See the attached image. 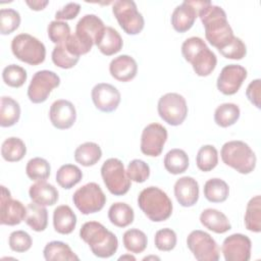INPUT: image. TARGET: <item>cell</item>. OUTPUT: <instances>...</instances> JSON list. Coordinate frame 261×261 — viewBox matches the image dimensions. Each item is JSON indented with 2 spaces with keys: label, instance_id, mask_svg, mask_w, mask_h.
Segmentation results:
<instances>
[{
  "label": "cell",
  "instance_id": "484cf974",
  "mask_svg": "<svg viewBox=\"0 0 261 261\" xmlns=\"http://www.w3.org/2000/svg\"><path fill=\"white\" fill-rule=\"evenodd\" d=\"M100 52L106 56H111L119 52L123 46V41L119 33L111 28L105 27L104 32L96 44Z\"/></svg>",
  "mask_w": 261,
  "mask_h": 261
},
{
  "label": "cell",
  "instance_id": "ee69618b",
  "mask_svg": "<svg viewBox=\"0 0 261 261\" xmlns=\"http://www.w3.org/2000/svg\"><path fill=\"white\" fill-rule=\"evenodd\" d=\"M50 41L56 45L63 44L70 36V27L61 20H52L47 28Z\"/></svg>",
  "mask_w": 261,
  "mask_h": 261
},
{
  "label": "cell",
  "instance_id": "f1b7e54d",
  "mask_svg": "<svg viewBox=\"0 0 261 261\" xmlns=\"http://www.w3.org/2000/svg\"><path fill=\"white\" fill-rule=\"evenodd\" d=\"M108 218L115 226L126 227L134 221V209L123 202L113 203L108 210Z\"/></svg>",
  "mask_w": 261,
  "mask_h": 261
},
{
  "label": "cell",
  "instance_id": "7402d4cb",
  "mask_svg": "<svg viewBox=\"0 0 261 261\" xmlns=\"http://www.w3.org/2000/svg\"><path fill=\"white\" fill-rule=\"evenodd\" d=\"M109 72L119 82H129L137 75V61L129 55H119L111 60L109 64Z\"/></svg>",
  "mask_w": 261,
  "mask_h": 261
},
{
  "label": "cell",
  "instance_id": "4dcf8cb0",
  "mask_svg": "<svg viewBox=\"0 0 261 261\" xmlns=\"http://www.w3.org/2000/svg\"><path fill=\"white\" fill-rule=\"evenodd\" d=\"M20 117V106L17 101L11 97H1L0 106V125L9 127L14 125Z\"/></svg>",
  "mask_w": 261,
  "mask_h": 261
},
{
  "label": "cell",
  "instance_id": "4fadbf2b",
  "mask_svg": "<svg viewBox=\"0 0 261 261\" xmlns=\"http://www.w3.org/2000/svg\"><path fill=\"white\" fill-rule=\"evenodd\" d=\"M167 140V129L153 122L144 127L141 136V151L146 156L157 157L161 154Z\"/></svg>",
  "mask_w": 261,
  "mask_h": 261
},
{
  "label": "cell",
  "instance_id": "9a60e30c",
  "mask_svg": "<svg viewBox=\"0 0 261 261\" xmlns=\"http://www.w3.org/2000/svg\"><path fill=\"white\" fill-rule=\"evenodd\" d=\"M252 242L243 233H233L224 239L221 252L226 261H249L251 258Z\"/></svg>",
  "mask_w": 261,
  "mask_h": 261
},
{
  "label": "cell",
  "instance_id": "8992f818",
  "mask_svg": "<svg viewBox=\"0 0 261 261\" xmlns=\"http://www.w3.org/2000/svg\"><path fill=\"white\" fill-rule=\"evenodd\" d=\"M11 51L18 60L30 65L41 64L46 57L45 45L30 34L16 35L11 41Z\"/></svg>",
  "mask_w": 261,
  "mask_h": 261
},
{
  "label": "cell",
  "instance_id": "9c48e42d",
  "mask_svg": "<svg viewBox=\"0 0 261 261\" xmlns=\"http://www.w3.org/2000/svg\"><path fill=\"white\" fill-rule=\"evenodd\" d=\"M72 202L81 213L88 215L103 209L106 196L98 184L88 182L74 192Z\"/></svg>",
  "mask_w": 261,
  "mask_h": 261
},
{
  "label": "cell",
  "instance_id": "7c38bea8",
  "mask_svg": "<svg viewBox=\"0 0 261 261\" xmlns=\"http://www.w3.org/2000/svg\"><path fill=\"white\" fill-rule=\"evenodd\" d=\"M60 85V77L52 70L37 71L29 85L28 97L35 104L45 102L51 92Z\"/></svg>",
  "mask_w": 261,
  "mask_h": 261
},
{
  "label": "cell",
  "instance_id": "e0dca14e",
  "mask_svg": "<svg viewBox=\"0 0 261 261\" xmlns=\"http://www.w3.org/2000/svg\"><path fill=\"white\" fill-rule=\"evenodd\" d=\"M206 1H184L177 5L171 14V24L177 33H186L193 25L198 11Z\"/></svg>",
  "mask_w": 261,
  "mask_h": 261
},
{
  "label": "cell",
  "instance_id": "681fc988",
  "mask_svg": "<svg viewBox=\"0 0 261 261\" xmlns=\"http://www.w3.org/2000/svg\"><path fill=\"white\" fill-rule=\"evenodd\" d=\"M81 10V5L75 2L67 3L65 6H63L60 10H58L55 13L56 20H70L77 16Z\"/></svg>",
  "mask_w": 261,
  "mask_h": 261
},
{
  "label": "cell",
  "instance_id": "7bdbcfd3",
  "mask_svg": "<svg viewBox=\"0 0 261 261\" xmlns=\"http://www.w3.org/2000/svg\"><path fill=\"white\" fill-rule=\"evenodd\" d=\"M20 24V14L12 8H2L0 10V33L9 35L18 29Z\"/></svg>",
  "mask_w": 261,
  "mask_h": 261
},
{
  "label": "cell",
  "instance_id": "277c9868",
  "mask_svg": "<svg viewBox=\"0 0 261 261\" xmlns=\"http://www.w3.org/2000/svg\"><path fill=\"white\" fill-rule=\"evenodd\" d=\"M138 205L144 214L154 222L168 219L172 213V202L165 192L157 187L144 189L138 197Z\"/></svg>",
  "mask_w": 261,
  "mask_h": 261
},
{
  "label": "cell",
  "instance_id": "cb8c5ba5",
  "mask_svg": "<svg viewBox=\"0 0 261 261\" xmlns=\"http://www.w3.org/2000/svg\"><path fill=\"white\" fill-rule=\"evenodd\" d=\"M200 222L204 227L215 233H224L231 228V224L224 213L217 209L207 208L200 214Z\"/></svg>",
  "mask_w": 261,
  "mask_h": 261
},
{
  "label": "cell",
  "instance_id": "6da1fadb",
  "mask_svg": "<svg viewBox=\"0 0 261 261\" xmlns=\"http://www.w3.org/2000/svg\"><path fill=\"white\" fill-rule=\"evenodd\" d=\"M198 16L205 29V37L213 47L219 50L233 39V31L227 21L225 11L220 6L206 1L199 9Z\"/></svg>",
  "mask_w": 261,
  "mask_h": 261
},
{
  "label": "cell",
  "instance_id": "44dd1931",
  "mask_svg": "<svg viewBox=\"0 0 261 261\" xmlns=\"http://www.w3.org/2000/svg\"><path fill=\"white\" fill-rule=\"evenodd\" d=\"M174 196L182 207H192L199 200L198 181L191 176H182L174 184Z\"/></svg>",
  "mask_w": 261,
  "mask_h": 261
},
{
  "label": "cell",
  "instance_id": "c3c4849f",
  "mask_svg": "<svg viewBox=\"0 0 261 261\" xmlns=\"http://www.w3.org/2000/svg\"><path fill=\"white\" fill-rule=\"evenodd\" d=\"M218 51L223 57L227 59L241 60L247 54V47L240 38L233 37V39L226 46L219 49Z\"/></svg>",
  "mask_w": 261,
  "mask_h": 261
},
{
  "label": "cell",
  "instance_id": "d590c367",
  "mask_svg": "<svg viewBox=\"0 0 261 261\" xmlns=\"http://www.w3.org/2000/svg\"><path fill=\"white\" fill-rule=\"evenodd\" d=\"M240 108L233 103L220 104L214 111V121L221 127H228L234 124L240 118Z\"/></svg>",
  "mask_w": 261,
  "mask_h": 261
},
{
  "label": "cell",
  "instance_id": "4316f807",
  "mask_svg": "<svg viewBox=\"0 0 261 261\" xmlns=\"http://www.w3.org/2000/svg\"><path fill=\"white\" fill-rule=\"evenodd\" d=\"M43 255L47 261H73L80 259L66 243L60 241L48 243L43 250Z\"/></svg>",
  "mask_w": 261,
  "mask_h": 261
},
{
  "label": "cell",
  "instance_id": "2e32d148",
  "mask_svg": "<svg viewBox=\"0 0 261 261\" xmlns=\"http://www.w3.org/2000/svg\"><path fill=\"white\" fill-rule=\"evenodd\" d=\"M247 74V69L240 64L225 65L217 77V89L223 95H233L240 90Z\"/></svg>",
  "mask_w": 261,
  "mask_h": 261
},
{
  "label": "cell",
  "instance_id": "816d5d0a",
  "mask_svg": "<svg viewBox=\"0 0 261 261\" xmlns=\"http://www.w3.org/2000/svg\"><path fill=\"white\" fill-rule=\"evenodd\" d=\"M27 5H29V7L32 9V10H36V11H40V10H43L48 4H49V1H40V0H36V1H29L27 0L25 1Z\"/></svg>",
  "mask_w": 261,
  "mask_h": 261
},
{
  "label": "cell",
  "instance_id": "bcb514c9",
  "mask_svg": "<svg viewBox=\"0 0 261 261\" xmlns=\"http://www.w3.org/2000/svg\"><path fill=\"white\" fill-rule=\"evenodd\" d=\"M176 233L171 228H162L157 230L155 233L154 243L159 251L168 252L173 250L176 246Z\"/></svg>",
  "mask_w": 261,
  "mask_h": 261
},
{
  "label": "cell",
  "instance_id": "52a82bcc",
  "mask_svg": "<svg viewBox=\"0 0 261 261\" xmlns=\"http://www.w3.org/2000/svg\"><path fill=\"white\" fill-rule=\"evenodd\" d=\"M101 176L108 191L114 196L125 195L130 188V179L124 165L117 158H109L101 166Z\"/></svg>",
  "mask_w": 261,
  "mask_h": 261
},
{
  "label": "cell",
  "instance_id": "f546056e",
  "mask_svg": "<svg viewBox=\"0 0 261 261\" xmlns=\"http://www.w3.org/2000/svg\"><path fill=\"white\" fill-rule=\"evenodd\" d=\"M24 221L33 230L43 231L48 224V211L45 206L32 202L27 206Z\"/></svg>",
  "mask_w": 261,
  "mask_h": 261
},
{
  "label": "cell",
  "instance_id": "ffe728a7",
  "mask_svg": "<svg viewBox=\"0 0 261 261\" xmlns=\"http://www.w3.org/2000/svg\"><path fill=\"white\" fill-rule=\"evenodd\" d=\"M49 117L54 127L58 129H67L70 128L76 120V110L70 101L59 99L52 103Z\"/></svg>",
  "mask_w": 261,
  "mask_h": 261
},
{
  "label": "cell",
  "instance_id": "d6986e66",
  "mask_svg": "<svg viewBox=\"0 0 261 261\" xmlns=\"http://www.w3.org/2000/svg\"><path fill=\"white\" fill-rule=\"evenodd\" d=\"M105 25L103 20L96 14H86L76 23L75 36L90 47L100 40Z\"/></svg>",
  "mask_w": 261,
  "mask_h": 261
},
{
  "label": "cell",
  "instance_id": "f907efd6",
  "mask_svg": "<svg viewBox=\"0 0 261 261\" xmlns=\"http://www.w3.org/2000/svg\"><path fill=\"white\" fill-rule=\"evenodd\" d=\"M246 96L248 100L257 108H260V97H261V80L256 79L252 81L246 90Z\"/></svg>",
  "mask_w": 261,
  "mask_h": 261
},
{
  "label": "cell",
  "instance_id": "d4e9b609",
  "mask_svg": "<svg viewBox=\"0 0 261 261\" xmlns=\"http://www.w3.org/2000/svg\"><path fill=\"white\" fill-rule=\"evenodd\" d=\"M76 225V215L68 205H60L53 212V226L61 234L71 233Z\"/></svg>",
  "mask_w": 261,
  "mask_h": 261
},
{
  "label": "cell",
  "instance_id": "60d3db41",
  "mask_svg": "<svg viewBox=\"0 0 261 261\" xmlns=\"http://www.w3.org/2000/svg\"><path fill=\"white\" fill-rule=\"evenodd\" d=\"M2 79L7 86L11 88H19L25 83L28 73L23 67L16 64H10L4 67Z\"/></svg>",
  "mask_w": 261,
  "mask_h": 261
},
{
  "label": "cell",
  "instance_id": "30bf717a",
  "mask_svg": "<svg viewBox=\"0 0 261 261\" xmlns=\"http://www.w3.org/2000/svg\"><path fill=\"white\" fill-rule=\"evenodd\" d=\"M157 110L160 118L172 126L181 124L188 115L186 99L177 93H167L161 96Z\"/></svg>",
  "mask_w": 261,
  "mask_h": 261
},
{
  "label": "cell",
  "instance_id": "5b68a950",
  "mask_svg": "<svg viewBox=\"0 0 261 261\" xmlns=\"http://www.w3.org/2000/svg\"><path fill=\"white\" fill-rule=\"evenodd\" d=\"M220 156L224 164L242 174H249L256 167V155L251 147L243 141L226 142L221 147Z\"/></svg>",
  "mask_w": 261,
  "mask_h": 261
},
{
  "label": "cell",
  "instance_id": "836d02e7",
  "mask_svg": "<svg viewBox=\"0 0 261 261\" xmlns=\"http://www.w3.org/2000/svg\"><path fill=\"white\" fill-rule=\"evenodd\" d=\"M244 221L248 230L253 232L261 231V197L259 195L248 202Z\"/></svg>",
  "mask_w": 261,
  "mask_h": 261
},
{
  "label": "cell",
  "instance_id": "ba28073f",
  "mask_svg": "<svg viewBox=\"0 0 261 261\" xmlns=\"http://www.w3.org/2000/svg\"><path fill=\"white\" fill-rule=\"evenodd\" d=\"M112 13L120 28L127 35H138L145 25V20L132 0H117L113 3Z\"/></svg>",
  "mask_w": 261,
  "mask_h": 261
},
{
  "label": "cell",
  "instance_id": "8d00e7d4",
  "mask_svg": "<svg viewBox=\"0 0 261 261\" xmlns=\"http://www.w3.org/2000/svg\"><path fill=\"white\" fill-rule=\"evenodd\" d=\"M83 178V172L74 164H64L56 172L57 184L66 190L73 188Z\"/></svg>",
  "mask_w": 261,
  "mask_h": 261
},
{
  "label": "cell",
  "instance_id": "7dc6e473",
  "mask_svg": "<svg viewBox=\"0 0 261 261\" xmlns=\"http://www.w3.org/2000/svg\"><path fill=\"white\" fill-rule=\"evenodd\" d=\"M8 245L10 249L16 253H24L31 249L33 240L27 231L15 230L9 234Z\"/></svg>",
  "mask_w": 261,
  "mask_h": 261
},
{
  "label": "cell",
  "instance_id": "8fae6325",
  "mask_svg": "<svg viewBox=\"0 0 261 261\" xmlns=\"http://www.w3.org/2000/svg\"><path fill=\"white\" fill-rule=\"evenodd\" d=\"M187 246L199 261H217L219 248L215 240L206 231L196 229L187 238Z\"/></svg>",
  "mask_w": 261,
  "mask_h": 261
},
{
  "label": "cell",
  "instance_id": "83f0119b",
  "mask_svg": "<svg viewBox=\"0 0 261 261\" xmlns=\"http://www.w3.org/2000/svg\"><path fill=\"white\" fill-rule=\"evenodd\" d=\"M102 157L100 146L94 142H86L80 145L74 151V160L83 166L95 165Z\"/></svg>",
  "mask_w": 261,
  "mask_h": 261
},
{
  "label": "cell",
  "instance_id": "603a6c76",
  "mask_svg": "<svg viewBox=\"0 0 261 261\" xmlns=\"http://www.w3.org/2000/svg\"><path fill=\"white\" fill-rule=\"evenodd\" d=\"M30 198L33 202L42 206H52L58 201L57 189L46 180H40L30 187Z\"/></svg>",
  "mask_w": 261,
  "mask_h": 261
},
{
  "label": "cell",
  "instance_id": "e575fe53",
  "mask_svg": "<svg viewBox=\"0 0 261 261\" xmlns=\"http://www.w3.org/2000/svg\"><path fill=\"white\" fill-rule=\"evenodd\" d=\"M27 153V147L23 141L16 137L6 139L1 146V155L8 162L20 161Z\"/></svg>",
  "mask_w": 261,
  "mask_h": 261
},
{
  "label": "cell",
  "instance_id": "ab89813d",
  "mask_svg": "<svg viewBox=\"0 0 261 261\" xmlns=\"http://www.w3.org/2000/svg\"><path fill=\"white\" fill-rule=\"evenodd\" d=\"M51 166L49 162L41 157H35L28 161L25 166V173L32 180L40 181L46 180L50 176Z\"/></svg>",
  "mask_w": 261,
  "mask_h": 261
},
{
  "label": "cell",
  "instance_id": "5bb4252c",
  "mask_svg": "<svg viewBox=\"0 0 261 261\" xmlns=\"http://www.w3.org/2000/svg\"><path fill=\"white\" fill-rule=\"evenodd\" d=\"M27 215V207L18 201L11 198V194L7 188L1 186V202H0V223L3 225H17L24 220Z\"/></svg>",
  "mask_w": 261,
  "mask_h": 261
},
{
  "label": "cell",
  "instance_id": "f6af8a7d",
  "mask_svg": "<svg viewBox=\"0 0 261 261\" xmlns=\"http://www.w3.org/2000/svg\"><path fill=\"white\" fill-rule=\"evenodd\" d=\"M126 174L135 182H144L150 176V166L141 159H134L127 165Z\"/></svg>",
  "mask_w": 261,
  "mask_h": 261
},
{
  "label": "cell",
  "instance_id": "b9f144b4",
  "mask_svg": "<svg viewBox=\"0 0 261 261\" xmlns=\"http://www.w3.org/2000/svg\"><path fill=\"white\" fill-rule=\"evenodd\" d=\"M53 63L63 69L72 68L80 60V57L72 55L64 46V44L56 45L52 51Z\"/></svg>",
  "mask_w": 261,
  "mask_h": 261
},
{
  "label": "cell",
  "instance_id": "d6a6232c",
  "mask_svg": "<svg viewBox=\"0 0 261 261\" xmlns=\"http://www.w3.org/2000/svg\"><path fill=\"white\" fill-rule=\"evenodd\" d=\"M164 167L171 174L184 173L189 167L188 154L181 149H171L164 157Z\"/></svg>",
  "mask_w": 261,
  "mask_h": 261
},
{
  "label": "cell",
  "instance_id": "3957f363",
  "mask_svg": "<svg viewBox=\"0 0 261 261\" xmlns=\"http://www.w3.org/2000/svg\"><path fill=\"white\" fill-rule=\"evenodd\" d=\"M181 54L192 64L195 73L199 76L209 75L216 67V55L200 37L187 39L181 45Z\"/></svg>",
  "mask_w": 261,
  "mask_h": 261
},
{
  "label": "cell",
  "instance_id": "f35d334b",
  "mask_svg": "<svg viewBox=\"0 0 261 261\" xmlns=\"http://www.w3.org/2000/svg\"><path fill=\"white\" fill-rule=\"evenodd\" d=\"M218 163V152L212 145L202 146L196 156V164L201 171L208 172L216 167Z\"/></svg>",
  "mask_w": 261,
  "mask_h": 261
},
{
  "label": "cell",
  "instance_id": "ac0fdd59",
  "mask_svg": "<svg viewBox=\"0 0 261 261\" xmlns=\"http://www.w3.org/2000/svg\"><path fill=\"white\" fill-rule=\"evenodd\" d=\"M91 97L95 107L102 112H112L120 103V93L112 85L99 83L92 89Z\"/></svg>",
  "mask_w": 261,
  "mask_h": 261
},
{
  "label": "cell",
  "instance_id": "1f68e13d",
  "mask_svg": "<svg viewBox=\"0 0 261 261\" xmlns=\"http://www.w3.org/2000/svg\"><path fill=\"white\" fill-rule=\"evenodd\" d=\"M204 196L212 203H222L229 195L228 185L220 178L214 177L208 179L204 185Z\"/></svg>",
  "mask_w": 261,
  "mask_h": 261
},
{
  "label": "cell",
  "instance_id": "f5cc1de1",
  "mask_svg": "<svg viewBox=\"0 0 261 261\" xmlns=\"http://www.w3.org/2000/svg\"><path fill=\"white\" fill-rule=\"evenodd\" d=\"M133 260V261H135L136 260V258L134 257V256H132V255H122V256H120L119 258H118V260Z\"/></svg>",
  "mask_w": 261,
  "mask_h": 261
},
{
  "label": "cell",
  "instance_id": "7a4b0ae2",
  "mask_svg": "<svg viewBox=\"0 0 261 261\" xmlns=\"http://www.w3.org/2000/svg\"><path fill=\"white\" fill-rule=\"evenodd\" d=\"M81 239L87 243L92 253L99 258L113 256L118 248L116 236L98 221H88L80 229Z\"/></svg>",
  "mask_w": 261,
  "mask_h": 261
},
{
  "label": "cell",
  "instance_id": "74e56055",
  "mask_svg": "<svg viewBox=\"0 0 261 261\" xmlns=\"http://www.w3.org/2000/svg\"><path fill=\"white\" fill-rule=\"evenodd\" d=\"M124 248L134 254H139L145 251L148 245V239L144 231L138 228L127 229L122 237Z\"/></svg>",
  "mask_w": 261,
  "mask_h": 261
}]
</instances>
